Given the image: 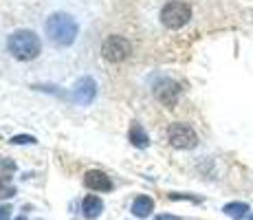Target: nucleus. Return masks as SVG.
Returning a JSON list of instances; mask_svg holds the SVG:
<instances>
[{"instance_id":"nucleus-1","label":"nucleus","mask_w":253,"mask_h":220,"mask_svg":"<svg viewBox=\"0 0 253 220\" xmlns=\"http://www.w3.org/2000/svg\"><path fill=\"white\" fill-rule=\"evenodd\" d=\"M44 31L48 36V40L57 46H71L77 40V33H80V24L69 13H51L44 22Z\"/></svg>"},{"instance_id":"nucleus-14","label":"nucleus","mask_w":253,"mask_h":220,"mask_svg":"<svg viewBox=\"0 0 253 220\" xmlns=\"http://www.w3.org/2000/svg\"><path fill=\"white\" fill-rule=\"evenodd\" d=\"M9 214H11L9 205H2V207H0V220H9Z\"/></svg>"},{"instance_id":"nucleus-8","label":"nucleus","mask_w":253,"mask_h":220,"mask_svg":"<svg viewBox=\"0 0 253 220\" xmlns=\"http://www.w3.org/2000/svg\"><path fill=\"white\" fill-rule=\"evenodd\" d=\"M84 185L92 192H110L113 189V180L110 176H106L101 170H90L84 174Z\"/></svg>"},{"instance_id":"nucleus-10","label":"nucleus","mask_w":253,"mask_h":220,"mask_svg":"<svg viewBox=\"0 0 253 220\" xmlns=\"http://www.w3.org/2000/svg\"><path fill=\"white\" fill-rule=\"evenodd\" d=\"M152 212H154V200L150 196H139L132 203V214H134V216L145 218V216H150Z\"/></svg>"},{"instance_id":"nucleus-12","label":"nucleus","mask_w":253,"mask_h":220,"mask_svg":"<svg viewBox=\"0 0 253 220\" xmlns=\"http://www.w3.org/2000/svg\"><path fill=\"white\" fill-rule=\"evenodd\" d=\"M222 212L227 214V216L236 218V220H242L249 214V205L247 203H227L225 207H222Z\"/></svg>"},{"instance_id":"nucleus-9","label":"nucleus","mask_w":253,"mask_h":220,"mask_svg":"<svg viewBox=\"0 0 253 220\" xmlns=\"http://www.w3.org/2000/svg\"><path fill=\"white\" fill-rule=\"evenodd\" d=\"M104 212V203H101L97 196H86L82 200V214H84V218H97L99 214Z\"/></svg>"},{"instance_id":"nucleus-16","label":"nucleus","mask_w":253,"mask_h":220,"mask_svg":"<svg viewBox=\"0 0 253 220\" xmlns=\"http://www.w3.org/2000/svg\"><path fill=\"white\" fill-rule=\"evenodd\" d=\"M249 220H253V216H249Z\"/></svg>"},{"instance_id":"nucleus-6","label":"nucleus","mask_w":253,"mask_h":220,"mask_svg":"<svg viewBox=\"0 0 253 220\" xmlns=\"http://www.w3.org/2000/svg\"><path fill=\"white\" fill-rule=\"evenodd\" d=\"M95 95H97V84L92 77H80L71 90L73 101H75V104H82V106L90 104V101L95 99Z\"/></svg>"},{"instance_id":"nucleus-15","label":"nucleus","mask_w":253,"mask_h":220,"mask_svg":"<svg viewBox=\"0 0 253 220\" xmlns=\"http://www.w3.org/2000/svg\"><path fill=\"white\" fill-rule=\"evenodd\" d=\"M157 220H172V218H165V216H163V218H157Z\"/></svg>"},{"instance_id":"nucleus-7","label":"nucleus","mask_w":253,"mask_h":220,"mask_svg":"<svg viewBox=\"0 0 253 220\" xmlns=\"http://www.w3.org/2000/svg\"><path fill=\"white\" fill-rule=\"evenodd\" d=\"M154 95H157L159 101H163L165 106H169V108H172V106L178 101L181 86H178L174 80H169V77H163V80L159 82L157 86H154Z\"/></svg>"},{"instance_id":"nucleus-5","label":"nucleus","mask_w":253,"mask_h":220,"mask_svg":"<svg viewBox=\"0 0 253 220\" xmlns=\"http://www.w3.org/2000/svg\"><path fill=\"white\" fill-rule=\"evenodd\" d=\"M101 55L108 62H121L130 55V42L121 36H108L101 44Z\"/></svg>"},{"instance_id":"nucleus-4","label":"nucleus","mask_w":253,"mask_h":220,"mask_svg":"<svg viewBox=\"0 0 253 220\" xmlns=\"http://www.w3.org/2000/svg\"><path fill=\"white\" fill-rule=\"evenodd\" d=\"M168 141L172 148L189 150V148H196L198 136L194 132V128H189L187 124H172L168 130Z\"/></svg>"},{"instance_id":"nucleus-11","label":"nucleus","mask_w":253,"mask_h":220,"mask_svg":"<svg viewBox=\"0 0 253 220\" xmlns=\"http://www.w3.org/2000/svg\"><path fill=\"white\" fill-rule=\"evenodd\" d=\"M130 143L137 145V148H148L150 145V136L141 124H132V128H130Z\"/></svg>"},{"instance_id":"nucleus-2","label":"nucleus","mask_w":253,"mask_h":220,"mask_svg":"<svg viewBox=\"0 0 253 220\" xmlns=\"http://www.w3.org/2000/svg\"><path fill=\"white\" fill-rule=\"evenodd\" d=\"M7 48L16 60L29 62L40 55L42 42H40V38L33 31H29V29H18V31H13L11 36L7 38Z\"/></svg>"},{"instance_id":"nucleus-3","label":"nucleus","mask_w":253,"mask_h":220,"mask_svg":"<svg viewBox=\"0 0 253 220\" xmlns=\"http://www.w3.org/2000/svg\"><path fill=\"white\" fill-rule=\"evenodd\" d=\"M189 18H192V9L181 0H172L161 9V22L168 29H181L189 22Z\"/></svg>"},{"instance_id":"nucleus-13","label":"nucleus","mask_w":253,"mask_h":220,"mask_svg":"<svg viewBox=\"0 0 253 220\" xmlns=\"http://www.w3.org/2000/svg\"><path fill=\"white\" fill-rule=\"evenodd\" d=\"M11 143H16V145H20V143H36V136L18 134V136H11Z\"/></svg>"}]
</instances>
